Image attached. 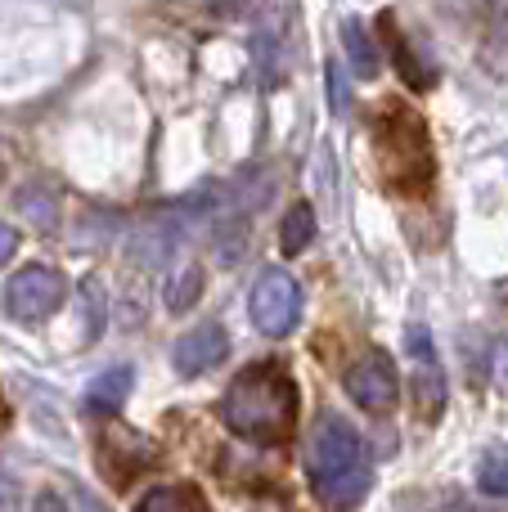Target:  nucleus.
Wrapping results in <instances>:
<instances>
[{"label": "nucleus", "mask_w": 508, "mask_h": 512, "mask_svg": "<svg viewBox=\"0 0 508 512\" xmlns=\"http://www.w3.org/2000/svg\"><path fill=\"white\" fill-rule=\"evenodd\" d=\"M306 468H311L315 495L333 508H351L369 486L365 441H360V432L342 414H324L320 423H315Z\"/></svg>", "instance_id": "nucleus-2"}, {"label": "nucleus", "mask_w": 508, "mask_h": 512, "mask_svg": "<svg viewBox=\"0 0 508 512\" xmlns=\"http://www.w3.org/2000/svg\"><path fill=\"white\" fill-rule=\"evenodd\" d=\"M131 382H135V369L131 364H117V369H104L95 382L86 387V409L99 418H113L122 414L126 396H131Z\"/></svg>", "instance_id": "nucleus-8"}, {"label": "nucleus", "mask_w": 508, "mask_h": 512, "mask_svg": "<svg viewBox=\"0 0 508 512\" xmlns=\"http://www.w3.org/2000/svg\"><path fill=\"white\" fill-rule=\"evenodd\" d=\"M495 387L508 391V337L495 346Z\"/></svg>", "instance_id": "nucleus-19"}, {"label": "nucleus", "mask_w": 508, "mask_h": 512, "mask_svg": "<svg viewBox=\"0 0 508 512\" xmlns=\"http://www.w3.org/2000/svg\"><path fill=\"white\" fill-rule=\"evenodd\" d=\"M14 248H18V234H14V230H9V225H5V221H0V265H5V261H9V256H14Z\"/></svg>", "instance_id": "nucleus-21"}, {"label": "nucleus", "mask_w": 508, "mask_h": 512, "mask_svg": "<svg viewBox=\"0 0 508 512\" xmlns=\"http://www.w3.org/2000/svg\"><path fill=\"white\" fill-rule=\"evenodd\" d=\"M5 418H9V409H5V396H0V423H5Z\"/></svg>", "instance_id": "nucleus-23"}, {"label": "nucleus", "mask_w": 508, "mask_h": 512, "mask_svg": "<svg viewBox=\"0 0 508 512\" xmlns=\"http://www.w3.org/2000/svg\"><path fill=\"white\" fill-rule=\"evenodd\" d=\"M383 36H387V50H392L396 72H401V77L410 81L414 90H423V86H432V81H437V72H432V68H423V63L414 59L410 41H405V36H401V27H396V18H392V14H383Z\"/></svg>", "instance_id": "nucleus-12"}, {"label": "nucleus", "mask_w": 508, "mask_h": 512, "mask_svg": "<svg viewBox=\"0 0 508 512\" xmlns=\"http://www.w3.org/2000/svg\"><path fill=\"white\" fill-rule=\"evenodd\" d=\"M198 297H203V265L180 261L176 270H167V279H162V306L171 315H185L189 306H198Z\"/></svg>", "instance_id": "nucleus-10"}, {"label": "nucleus", "mask_w": 508, "mask_h": 512, "mask_svg": "<svg viewBox=\"0 0 508 512\" xmlns=\"http://www.w3.org/2000/svg\"><path fill=\"white\" fill-rule=\"evenodd\" d=\"M248 315L252 324L261 328L266 337H288L302 319V288L288 270H266L257 283H252L248 297Z\"/></svg>", "instance_id": "nucleus-4"}, {"label": "nucleus", "mask_w": 508, "mask_h": 512, "mask_svg": "<svg viewBox=\"0 0 508 512\" xmlns=\"http://www.w3.org/2000/svg\"><path fill=\"white\" fill-rule=\"evenodd\" d=\"M477 490L491 499H508V445H495V450L482 454V463H477Z\"/></svg>", "instance_id": "nucleus-15"}, {"label": "nucleus", "mask_w": 508, "mask_h": 512, "mask_svg": "<svg viewBox=\"0 0 508 512\" xmlns=\"http://www.w3.org/2000/svg\"><path fill=\"white\" fill-rule=\"evenodd\" d=\"M297 382L284 364H248L221 400V418L234 436L252 445H284L297 427Z\"/></svg>", "instance_id": "nucleus-1"}, {"label": "nucleus", "mask_w": 508, "mask_h": 512, "mask_svg": "<svg viewBox=\"0 0 508 512\" xmlns=\"http://www.w3.org/2000/svg\"><path fill=\"white\" fill-rule=\"evenodd\" d=\"M414 405L428 423H437L446 409V378H441L437 360H419V369H414Z\"/></svg>", "instance_id": "nucleus-13"}, {"label": "nucleus", "mask_w": 508, "mask_h": 512, "mask_svg": "<svg viewBox=\"0 0 508 512\" xmlns=\"http://www.w3.org/2000/svg\"><path fill=\"white\" fill-rule=\"evenodd\" d=\"M230 351V337H225L221 324H198L171 346V364H176L180 378H198V373L216 369Z\"/></svg>", "instance_id": "nucleus-7"}, {"label": "nucleus", "mask_w": 508, "mask_h": 512, "mask_svg": "<svg viewBox=\"0 0 508 512\" xmlns=\"http://www.w3.org/2000/svg\"><path fill=\"white\" fill-rule=\"evenodd\" d=\"M135 512H212L207 495L189 481H167V486H153L140 495Z\"/></svg>", "instance_id": "nucleus-9"}, {"label": "nucleus", "mask_w": 508, "mask_h": 512, "mask_svg": "<svg viewBox=\"0 0 508 512\" xmlns=\"http://www.w3.org/2000/svg\"><path fill=\"white\" fill-rule=\"evenodd\" d=\"M81 306L90 310L86 337H99V333H104V319H108V306H104V288H99V279H86V283H81Z\"/></svg>", "instance_id": "nucleus-17"}, {"label": "nucleus", "mask_w": 508, "mask_h": 512, "mask_svg": "<svg viewBox=\"0 0 508 512\" xmlns=\"http://www.w3.org/2000/svg\"><path fill=\"white\" fill-rule=\"evenodd\" d=\"M18 212L32 216L36 230H50V225L59 221V203H54V194H45V189H36V185L23 189V198H18Z\"/></svg>", "instance_id": "nucleus-16"}, {"label": "nucleus", "mask_w": 508, "mask_h": 512, "mask_svg": "<svg viewBox=\"0 0 508 512\" xmlns=\"http://www.w3.org/2000/svg\"><path fill=\"white\" fill-rule=\"evenodd\" d=\"M378 158H383V176L401 194H419L432 180V144L428 131L414 113H387L374 131Z\"/></svg>", "instance_id": "nucleus-3"}, {"label": "nucleus", "mask_w": 508, "mask_h": 512, "mask_svg": "<svg viewBox=\"0 0 508 512\" xmlns=\"http://www.w3.org/2000/svg\"><path fill=\"white\" fill-rule=\"evenodd\" d=\"M311 239H315V207L293 203L284 212V225H279V248H284V256H302L311 248Z\"/></svg>", "instance_id": "nucleus-14"}, {"label": "nucleus", "mask_w": 508, "mask_h": 512, "mask_svg": "<svg viewBox=\"0 0 508 512\" xmlns=\"http://www.w3.org/2000/svg\"><path fill=\"white\" fill-rule=\"evenodd\" d=\"M338 32H342V50H347L351 72H356L360 81H374V77H378V68H383V59H378V50H374V41H369L365 23H360V18L351 14V18H342Z\"/></svg>", "instance_id": "nucleus-11"}, {"label": "nucleus", "mask_w": 508, "mask_h": 512, "mask_svg": "<svg viewBox=\"0 0 508 512\" xmlns=\"http://www.w3.org/2000/svg\"><path fill=\"white\" fill-rule=\"evenodd\" d=\"M63 297H68V279L54 265H27L5 283V310L14 319H27V324L54 315L63 306Z\"/></svg>", "instance_id": "nucleus-5"}, {"label": "nucleus", "mask_w": 508, "mask_h": 512, "mask_svg": "<svg viewBox=\"0 0 508 512\" xmlns=\"http://www.w3.org/2000/svg\"><path fill=\"white\" fill-rule=\"evenodd\" d=\"M347 396L356 400L365 414H392L396 396H401V378H396V364L387 351H365L342 378Z\"/></svg>", "instance_id": "nucleus-6"}, {"label": "nucleus", "mask_w": 508, "mask_h": 512, "mask_svg": "<svg viewBox=\"0 0 508 512\" xmlns=\"http://www.w3.org/2000/svg\"><path fill=\"white\" fill-rule=\"evenodd\" d=\"M329 104H333V113H347V108H351V99H347V77H342V63H338V59L329 63Z\"/></svg>", "instance_id": "nucleus-18"}, {"label": "nucleus", "mask_w": 508, "mask_h": 512, "mask_svg": "<svg viewBox=\"0 0 508 512\" xmlns=\"http://www.w3.org/2000/svg\"><path fill=\"white\" fill-rule=\"evenodd\" d=\"M32 512H68V504H63V495H54V490H41Z\"/></svg>", "instance_id": "nucleus-20"}, {"label": "nucleus", "mask_w": 508, "mask_h": 512, "mask_svg": "<svg viewBox=\"0 0 508 512\" xmlns=\"http://www.w3.org/2000/svg\"><path fill=\"white\" fill-rule=\"evenodd\" d=\"M14 495H18V486L5 477V472H0V504H9V499H14Z\"/></svg>", "instance_id": "nucleus-22"}, {"label": "nucleus", "mask_w": 508, "mask_h": 512, "mask_svg": "<svg viewBox=\"0 0 508 512\" xmlns=\"http://www.w3.org/2000/svg\"><path fill=\"white\" fill-rule=\"evenodd\" d=\"M0 176H5V171H0Z\"/></svg>", "instance_id": "nucleus-24"}]
</instances>
